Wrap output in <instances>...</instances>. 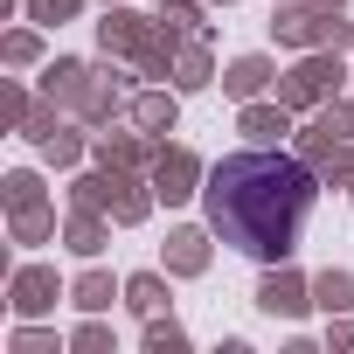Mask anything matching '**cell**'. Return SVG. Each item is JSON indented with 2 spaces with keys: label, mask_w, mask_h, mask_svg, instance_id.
Returning <instances> with one entry per match:
<instances>
[{
  "label": "cell",
  "mask_w": 354,
  "mask_h": 354,
  "mask_svg": "<svg viewBox=\"0 0 354 354\" xmlns=\"http://www.w3.org/2000/svg\"><path fill=\"white\" fill-rule=\"evenodd\" d=\"M313 174L306 160L292 153H230L216 174H209V188H202V209H209V230L271 264V257H292V243L306 236V216H313Z\"/></svg>",
  "instance_id": "obj_1"
}]
</instances>
